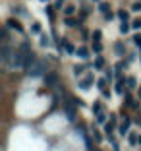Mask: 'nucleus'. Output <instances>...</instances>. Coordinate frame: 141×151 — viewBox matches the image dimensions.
<instances>
[{
  "label": "nucleus",
  "instance_id": "nucleus-1",
  "mask_svg": "<svg viewBox=\"0 0 141 151\" xmlns=\"http://www.w3.org/2000/svg\"><path fill=\"white\" fill-rule=\"evenodd\" d=\"M44 72H47V64H44V62H39V60H37V62L29 68V72H27V74H29V76H43Z\"/></svg>",
  "mask_w": 141,
  "mask_h": 151
},
{
  "label": "nucleus",
  "instance_id": "nucleus-2",
  "mask_svg": "<svg viewBox=\"0 0 141 151\" xmlns=\"http://www.w3.org/2000/svg\"><path fill=\"white\" fill-rule=\"evenodd\" d=\"M93 81H95V78H93V76H91V74H89V76H87V78H85V80H83V81H81V83H79V87H81V89H87V87H89V85H91V83H93Z\"/></svg>",
  "mask_w": 141,
  "mask_h": 151
},
{
  "label": "nucleus",
  "instance_id": "nucleus-3",
  "mask_svg": "<svg viewBox=\"0 0 141 151\" xmlns=\"http://www.w3.org/2000/svg\"><path fill=\"white\" fill-rule=\"evenodd\" d=\"M10 56H14V54H12V50H10V47H8V45H4V56H2V58H4V62H6V64L10 62Z\"/></svg>",
  "mask_w": 141,
  "mask_h": 151
},
{
  "label": "nucleus",
  "instance_id": "nucleus-4",
  "mask_svg": "<svg viewBox=\"0 0 141 151\" xmlns=\"http://www.w3.org/2000/svg\"><path fill=\"white\" fill-rule=\"evenodd\" d=\"M128 128H130V120L126 118V120H124V124L120 126V134H122V136H126V134H128Z\"/></svg>",
  "mask_w": 141,
  "mask_h": 151
},
{
  "label": "nucleus",
  "instance_id": "nucleus-5",
  "mask_svg": "<svg viewBox=\"0 0 141 151\" xmlns=\"http://www.w3.org/2000/svg\"><path fill=\"white\" fill-rule=\"evenodd\" d=\"M44 80H47V83H56L58 81V78H56V74H47V78H44Z\"/></svg>",
  "mask_w": 141,
  "mask_h": 151
},
{
  "label": "nucleus",
  "instance_id": "nucleus-6",
  "mask_svg": "<svg viewBox=\"0 0 141 151\" xmlns=\"http://www.w3.org/2000/svg\"><path fill=\"white\" fill-rule=\"evenodd\" d=\"M8 25L12 27V29H18V31H21V25H19V22H16V19H8Z\"/></svg>",
  "mask_w": 141,
  "mask_h": 151
},
{
  "label": "nucleus",
  "instance_id": "nucleus-7",
  "mask_svg": "<svg viewBox=\"0 0 141 151\" xmlns=\"http://www.w3.org/2000/svg\"><path fill=\"white\" fill-rule=\"evenodd\" d=\"M77 54H79L81 58H87L89 56V50L85 49V47H79V49H77Z\"/></svg>",
  "mask_w": 141,
  "mask_h": 151
},
{
  "label": "nucleus",
  "instance_id": "nucleus-8",
  "mask_svg": "<svg viewBox=\"0 0 141 151\" xmlns=\"http://www.w3.org/2000/svg\"><path fill=\"white\" fill-rule=\"evenodd\" d=\"M74 12H75V8H74V6H66V8H64V14H66V16H72Z\"/></svg>",
  "mask_w": 141,
  "mask_h": 151
},
{
  "label": "nucleus",
  "instance_id": "nucleus-9",
  "mask_svg": "<svg viewBox=\"0 0 141 151\" xmlns=\"http://www.w3.org/2000/svg\"><path fill=\"white\" fill-rule=\"evenodd\" d=\"M118 18L122 19V22H126V19H128V12H124V10H120V12H118Z\"/></svg>",
  "mask_w": 141,
  "mask_h": 151
},
{
  "label": "nucleus",
  "instance_id": "nucleus-10",
  "mask_svg": "<svg viewBox=\"0 0 141 151\" xmlns=\"http://www.w3.org/2000/svg\"><path fill=\"white\" fill-rule=\"evenodd\" d=\"M116 91H118V93H124V80L118 81V85H116Z\"/></svg>",
  "mask_w": 141,
  "mask_h": 151
},
{
  "label": "nucleus",
  "instance_id": "nucleus-11",
  "mask_svg": "<svg viewBox=\"0 0 141 151\" xmlns=\"http://www.w3.org/2000/svg\"><path fill=\"white\" fill-rule=\"evenodd\" d=\"M128 29H130V25H128L126 22H122V25H120V31H122V33H128Z\"/></svg>",
  "mask_w": 141,
  "mask_h": 151
},
{
  "label": "nucleus",
  "instance_id": "nucleus-12",
  "mask_svg": "<svg viewBox=\"0 0 141 151\" xmlns=\"http://www.w3.org/2000/svg\"><path fill=\"white\" fill-rule=\"evenodd\" d=\"M95 66H97V68H102V66H104V58L99 56V58H97V62H95Z\"/></svg>",
  "mask_w": 141,
  "mask_h": 151
},
{
  "label": "nucleus",
  "instance_id": "nucleus-13",
  "mask_svg": "<svg viewBox=\"0 0 141 151\" xmlns=\"http://www.w3.org/2000/svg\"><path fill=\"white\" fill-rule=\"evenodd\" d=\"M99 8H101V12H102V14H108V10H110V8H108V4H104V2H102Z\"/></svg>",
  "mask_w": 141,
  "mask_h": 151
},
{
  "label": "nucleus",
  "instance_id": "nucleus-14",
  "mask_svg": "<svg viewBox=\"0 0 141 151\" xmlns=\"http://www.w3.org/2000/svg\"><path fill=\"white\" fill-rule=\"evenodd\" d=\"M130 143H132V145L137 143V136H135V134H130Z\"/></svg>",
  "mask_w": 141,
  "mask_h": 151
},
{
  "label": "nucleus",
  "instance_id": "nucleus-15",
  "mask_svg": "<svg viewBox=\"0 0 141 151\" xmlns=\"http://www.w3.org/2000/svg\"><path fill=\"white\" fill-rule=\"evenodd\" d=\"M132 27L133 29H141V19H135V22L132 23Z\"/></svg>",
  "mask_w": 141,
  "mask_h": 151
},
{
  "label": "nucleus",
  "instance_id": "nucleus-16",
  "mask_svg": "<svg viewBox=\"0 0 141 151\" xmlns=\"http://www.w3.org/2000/svg\"><path fill=\"white\" fill-rule=\"evenodd\" d=\"M133 43H135L137 47L141 49V35H135V37H133Z\"/></svg>",
  "mask_w": 141,
  "mask_h": 151
},
{
  "label": "nucleus",
  "instance_id": "nucleus-17",
  "mask_svg": "<svg viewBox=\"0 0 141 151\" xmlns=\"http://www.w3.org/2000/svg\"><path fill=\"white\" fill-rule=\"evenodd\" d=\"M41 45H43V47H47V45H49V37H47V35L41 37Z\"/></svg>",
  "mask_w": 141,
  "mask_h": 151
},
{
  "label": "nucleus",
  "instance_id": "nucleus-18",
  "mask_svg": "<svg viewBox=\"0 0 141 151\" xmlns=\"http://www.w3.org/2000/svg\"><path fill=\"white\" fill-rule=\"evenodd\" d=\"M41 31V25L39 23H33V33H39Z\"/></svg>",
  "mask_w": 141,
  "mask_h": 151
},
{
  "label": "nucleus",
  "instance_id": "nucleus-19",
  "mask_svg": "<svg viewBox=\"0 0 141 151\" xmlns=\"http://www.w3.org/2000/svg\"><path fill=\"white\" fill-rule=\"evenodd\" d=\"M93 39H95V41L101 39V31H93Z\"/></svg>",
  "mask_w": 141,
  "mask_h": 151
},
{
  "label": "nucleus",
  "instance_id": "nucleus-20",
  "mask_svg": "<svg viewBox=\"0 0 141 151\" xmlns=\"http://www.w3.org/2000/svg\"><path fill=\"white\" fill-rule=\"evenodd\" d=\"M64 47H66V50H68V52H74V47H72L70 43H64Z\"/></svg>",
  "mask_w": 141,
  "mask_h": 151
},
{
  "label": "nucleus",
  "instance_id": "nucleus-21",
  "mask_svg": "<svg viewBox=\"0 0 141 151\" xmlns=\"http://www.w3.org/2000/svg\"><path fill=\"white\" fill-rule=\"evenodd\" d=\"M74 72H75V76H79L81 72H83V68H81V66H75V68H74Z\"/></svg>",
  "mask_w": 141,
  "mask_h": 151
},
{
  "label": "nucleus",
  "instance_id": "nucleus-22",
  "mask_svg": "<svg viewBox=\"0 0 141 151\" xmlns=\"http://www.w3.org/2000/svg\"><path fill=\"white\" fill-rule=\"evenodd\" d=\"M128 85H130V87H135V80H133V78H130V80H128Z\"/></svg>",
  "mask_w": 141,
  "mask_h": 151
},
{
  "label": "nucleus",
  "instance_id": "nucleus-23",
  "mask_svg": "<svg viewBox=\"0 0 141 151\" xmlns=\"http://www.w3.org/2000/svg\"><path fill=\"white\" fill-rule=\"evenodd\" d=\"M93 49L97 50V52H101V49H102V47H101V43H95V45H93Z\"/></svg>",
  "mask_w": 141,
  "mask_h": 151
},
{
  "label": "nucleus",
  "instance_id": "nucleus-24",
  "mask_svg": "<svg viewBox=\"0 0 141 151\" xmlns=\"http://www.w3.org/2000/svg\"><path fill=\"white\" fill-rule=\"evenodd\" d=\"M104 85H106V80H99V87L104 89Z\"/></svg>",
  "mask_w": 141,
  "mask_h": 151
},
{
  "label": "nucleus",
  "instance_id": "nucleus-25",
  "mask_svg": "<svg viewBox=\"0 0 141 151\" xmlns=\"http://www.w3.org/2000/svg\"><path fill=\"white\" fill-rule=\"evenodd\" d=\"M116 50H118V52H120V54H122V52H124V47H122V45H120V43H118V45H116Z\"/></svg>",
  "mask_w": 141,
  "mask_h": 151
},
{
  "label": "nucleus",
  "instance_id": "nucleus-26",
  "mask_svg": "<svg viewBox=\"0 0 141 151\" xmlns=\"http://www.w3.org/2000/svg\"><path fill=\"white\" fill-rule=\"evenodd\" d=\"M97 122H104V114H101V112H99V118H97Z\"/></svg>",
  "mask_w": 141,
  "mask_h": 151
},
{
  "label": "nucleus",
  "instance_id": "nucleus-27",
  "mask_svg": "<svg viewBox=\"0 0 141 151\" xmlns=\"http://www.w3.org/2000/svg\"><path fill=\"white\" fill-rule=\"evenodd\" d=\"M139 97H141V89H139Z\"/></svg>",
  "mask_w": 141,
  "mask_h": 151
}]
</instances>
